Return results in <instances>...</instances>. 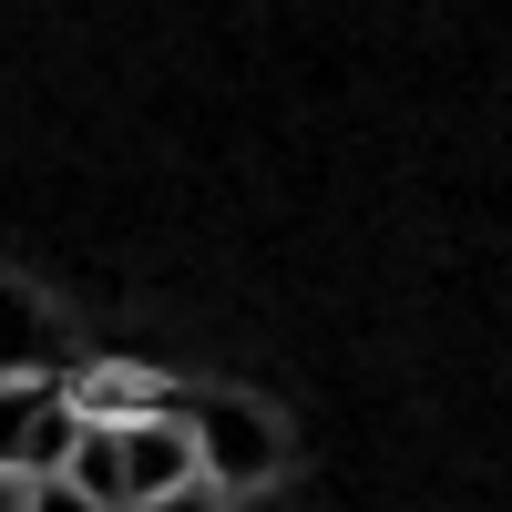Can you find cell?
Segmentation results:
<instances>
[{
  "label": "cell",
  "mask_w": 512,
  "mask_h": 512,
  "mask_svg": "<svg viewBox=\"0 0 512 512\" xmlns=\"http://www.w3.org/2000/svg\"><path fill=\"white\" fill-rule=\"evenodd\" d=\"M21 512H103V502L82 492L72 472H52V482H31V502H21Z\"/></svg>",
  "instance_id": "cell-5"
},
{
  "label": "cell",
  "mask_w": 512,
  "mask_h": 512,
  "mask_svg": "<svg viewBox=\"0 0 512 512\" xmlns=\"http://www.w3.org/2000/svg\"><path fill=\"white\" fill-rule=\"evenodd\" d=\"M185 420V441H195V482L236 502V492H267L287 472V431H277V410H256L246 390H185L175 400Z\"/></svg>",
  "instance_id": "cell-1"
},
{
  "label": "cell",
  "mask_w": 512,
  "mask_h": 512,
  "mask_svg": "<svg viewBox=\"0 0 512 512\" xmlns=\"http://www.w3.org/2000/svg\"><path fill=\"white\" fill-rule=\"evenodd\" d=\"M31 502V482H11V472H0V512H21Z\"/></svg>",
  "instance_id": "cell-7"
},
{
  "label": "cell",
  "mask_w": 512,
  "mask_h": 512,
  "mask_svg": "<svg viewBox=\"0 0 512 512\" xmlns=\"http://www.w3.org/2000/svg\"><path fill=\"white\" fill-rule=\"evenodd\" d=\"M144 512H226V502L205 492V482H185V492H164V502H144Z\"/></svg>",
  "instance_id": "cell-6"
},
{
  "label": "cell",
  "mask_w": 512,
  "mask_h": 512,
  "mask_svg": "<svg viewBox=\"0 0 512 512\" xmlns=\"http://www.w3.org/2000/svg\"><path fill=\"white\" fill-rule=\"evenodd\" d=\"M82 441V410L62 400V379H0V472L11 482H52Z\"/></svg>",
  "instance_id": "cell-2"
},
{
  "label": "cell",
  "mask_w": 512,
  "mask_h": 512,
  "mask_svg": "<svg viewBox=\"0 0 512 512\" xmlns=\"http://www.w3.org/2000/svg\"><path fill=\"white\" fill-rule=\"evenodd\" d=\"M62 369H72L62 318L41 308V297H21L11 277H0V379H62Z\"/></svg>",
  "instance_id": "cell-4"
},
{
  "label": "cell",
  "mask_w": 512,
  "mask_h": 512,
  "mask_svg": "<svg viewBox=\"0 0 512 512\" xmlns=\"http://www.w3.org/2000/svg\"><path fill=\"white\" fill-rule=\"evenodd\" d=\"M62 400L93 420V431H113V420H154V410H175L185 390H164V379L134 369V359H103V369H62Z\"/></svg>",
  "instance_id": "cell-3"
}]
</instances>
